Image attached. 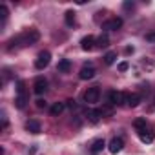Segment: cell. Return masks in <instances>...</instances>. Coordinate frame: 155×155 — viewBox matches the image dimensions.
Segmentation results:
<instances>
[{
    "label": "cell",
    "instance_id": "6da1fadb",
    "mask_svg": "<svg viewBox=\"0 0 155 155\" xmlns=\"http://www.w3.org/2000/svg\"><path fill=\"white\" fill-rule=\"evenodd\" d=\"M38 38H40V33H38V29H35V28H31V29H26L24 33H20V35H17L15 38H11V40H9V46H8V49L11 51L15 46H31V44H35Z\"/></svg>",
    "mask_w": 155,
    "mask_h": 155
},
{
    "label": "cell",
    "instance_id": "7a4b0ae2",
    "mask_svg": "<svg viewBox=\"0 0 155 155\" xmlns=\"http://www.w3.org/2000/svg\"><path fill=\"white\" fill-rule=\"evenodd\" d=\"M99 99H101V90H99L97 86L86 90V93H84V101H86L88 104H95V102H99Z\"/></svg>",
    "mask_w": 155,
    "mask_h": 155
},
{
    "label": "cell",
    "instance_id": "3957f363",
    "mask_svg": "<svg viewBox=\"0 0 155 155\" xmlns=\"http://www.w3.org/2000/svg\"><path fill=\"white\" fill-rule=\"evenodd\" d=\"M49 62H51V53L49 51H40L38 57H37V60H35V68L37 69H44Z\"/></svg>",
    "mask_w": 155,
    "mask_h": 155
},
{
    "label": "cell",
    "instance_id": "277c9868",
    "mask_svg": "<svg viewBox=\"0 0 155 155\" xmlns=\"http://www.w3.org/2000/svg\"><path fill=\"white\" fill-rule=\"evenodd\" d=\"M120 26H122V18L113 17V18H110V20H106L102 24V29H106V31H117Z\"/></svg>",
    "mask_w": 155,
    "mask_h": 155
},
{
    "label": "cell",
    "instance_id": "5b68a950",
    "mask_svg": "<svg viewBox=\"0 0 155 155\" xmlns=\"http://www.w3.org/2000/svg\"><path fill=\"white\" fill-rule=\"evenodd\" d=\"M124 102H126V93H122V91H110V104L120 106Z\"/></svg>",
    "mask_w": 155,
    "mask_h": 155
},
{
    "label": "cell",
    "instance_id": "8992f818",
    "mask_svg": "<svg viewBox=\"0 0 155 155\" xmlns=\"http://www.w3.org/2000/svg\"><path fill=\"white\" fill-rule=\"evenodd\" d=\"M46 90H48V81L42 79V77H38V79L35 81V84H33V91L37 95H42V93H46Z\"/></svg>",
    "mask_w": 155,
    "mask_h": 155
},
{
    "label": "cell",
    "instance_id": "52a82bcc",
    "mask_svg": "<svg viewBox=\"0 0 155 155\" xmlns=\"http://www.w3.org/2000/svg\"><path fill=\"white\" fill-rule=\"evenodd\" d=\"M95 46H97V40H95L93 35H88V37H84V38L81 40V48H82L84 51H91Z\"/></svg>",
    "mask_w": 155,
    "mask_h": 155
},
{
    "label": "cell",
    "instance_id": "ba28073f",
    "mask_svg": "<svg viewBox=\"0 0 155 155\" xmlns=\"http://www.w3.org/2000/svg\"><path fill=\"white\" fill-rule=\"evenodd\" d=\"M122 148H124V140H122V139H117V137H115V139H111V140H110V146H108L110 153L117 155Z\"/></svg>",
    "mask_w": 155,
    "mask_h": 155
},
{
    "label": "cell",
    "instance_id": "9c48e42d",
    "mask_svg": "<svg viewBox=\"0 0 155 155\" xmlns=\"http://www.w3.org/2000/svg\"><path fill=\"white\" fill-rule=\"evenodd\" d=\"M139 102H140V97L137 95V93H126V106L128 108H137L139 106Z\"/></svg>",
    "mask_w": 155,
    "mask_h": 155
},
{
    "label": "cell",
    "instance_id": "30bf717a",
    "mask_svg": "<svg viewBox=\"0 0 155 155\" xmlns=\"http://www.w3.org/2000/svg\"><path fill=\"white\" fill-rule=\"evenodd\" d=\"M79 77H81L82 81H90V79H93V77H95V69H93L91 66H84V68L81 69Z\"/></svg>",
    "mask_w": 155,
    "mask_h": 155
},
{
    "label": "cell",
    "instance_id": "8fae6325",
    "mask_svg": "<svg viewBox=\"0 0 155 155\" xmlns=\"http://www.w3.org/2000/svg\"><path fill=\"white\" fill-rule=\"evenodd\" d=\"M86 117L90 119V122L97 124V122L101 120V117H102V111H101V110H88V111H86Z\"/></svg>",
    "mask_w": 155,
    "mask_h": 155
},
{
    "label": "cell",
    "instance_id": "7c38bea8",
    "mask_svg": "<svg viewBox=\"0 0 155 155\" xmlns=\"http://www.w3.org/2000/svg\"><path fill=\"white\" fill-rule=\"evenodd\" d=\"M139 137H140V140H142V142H146V144L153 142V139H155L153 131H150V130H142V131H139Z\"/></svg>",
    "mask_w": 155,
    "mask_h": 155
},
{
    "label": "cell",
    "instance_id": "4fadbf2b",
    "mask_svg": "<svg viewBox=\"0 0 155 155\" xmlns=\"http://www.w3.org/2000/svg\"><path fill=\"white\" fill-rule=\"evenodd\" d=\"M26 130L29 133H40V122L38 120H28L26 122Z\"/></svg>",
    "mask_w": 155,
    "mask_h": 155
},
{
    "label": "cell",
    "instance_id": "5bb4252c",
    "mask_svg": "<svg viewBox=\"0 0 155 155\" xmlns=\"http://www.w3.org/2000/svg\"><path fill=\"white\" fill-rule=\"evenodd\" d=\"M26 102H28V95H26V93H18L17 99H15V106H17L18 110H22V108L26 106Z\"/></svg>",
    "mask_w": 155,
    "mask_h": 155
},
{
    "label": "cell",
    "instance_id": "9a60e30c",
    "mask_svg": "<svg viewBox=\"0 0 155 155\" xmlns=\"http://www.w3.org/2000/svg\"><path fill=\"white\" fill-rule=\"evenodd\" d=\"M64 108H66V104H64V102H55V104L51 106V110H49V111H51V115H53V117H57V115H60V113L64 111Z\"/></svg>",
    "mask_w": 155,
    "mask_h": 155
},
{
    "label": "cell",
    "instance_id": "2e32d148",
    "mask_svg": "<svg viewBox=\"0 0 155 155\" xmlns=\"http://www.w3.org/2000/svg\"><path fill=\"white\" fill-rule=\"evenodd\" d=\"M104 146H106L104 139H97V140H93V144H91V151H93V153H99V151H102Z\"/></svg>",
    "mask_w": 155,
    "mask_h": 155
},
{
    "label": "cell",
    "instance_id": "e0dca14e",
    "mask_svg": "<svg viewBox=\"0 0 155 155\" xmlns=\"http://www.w3.org/2000/svg\"><path fill=\"white\" fill-rule=\"evenodd\" d=\"M57 68H58V71H62V73H68V71L71 69V62H69L68 58H62V60L58 62V66H57Z\"/></svg>",
    "mask_w": 155,
    "mask_h": 155
},
{
    "label": "cell",
    "instance_id": "ac0fdd59",
    "mask_svg": "<svg viewBox=\"0 0 155 155\" xmlns=\"http://www.w3.org/2000/svg\"><path fill=\"white\" fill-rule=\"evenodd\" d=\"M108 46H110L108 35H101V37L97 38V48H108Z\"/></svg>",
    "mask_w": 155,
    "mask_h": 155
},
{
    "label": "cell",
    "instance_id": "d6986e66",
    "mask_svg": "<svg viewBox=\"0 0 155 155\" xmlns=\"http://www.w3.org/2000/svg\"><path fill=\"white\" fill-rule=\"evenodd\" d=\"M133 126H135L139 131L146 130V119H144V117H139V119H135V120H133Z\"/></svg>",
    "mask_w": 155,
    "mask_h": 155
},
{
    "label": "cell",
    "instance_id": "ffe728a7",
    "mask_svg": "<svg viewBox=\"0 0 155 155\" xmlns=\"http://www.w3.org/2000/svg\"><path fill=\"white\" fill-rule=\"evenodd\" d=\"M115 58H117V53H115V51H110V53H106V57H104V62H106L108 66H111V64L115 62Z\"/></svg>",
    "mask_w": 155,
    "mask_h": 155
},
{
    "label": "cell",
    "instance_id": "44dd1931",
    "mask_svg": "<svg viewBox=\"0 0 155 155\" xmlns=\"http://www.w3.org/2000/svg\"><path fill=\"white\" fill-rule=\"evenodd\" d=\"M64 18H66V24L68 26H73L75 24V13L73 11H66V17Z\"/></svg>",
    "mask_w": 155,
    "mask_h": 155
},
{
    "label": "cell",
    "instance_id": "7402d4cb",
    "mask_svg": "<svg viewBox=\"0 0 155 155\" xmlns=\"http://www.w3.org/2000/svg\"><path fill=\"white\" fill-rule=\"evenodd\" d=\"M18 93H26V82L24 81H18L17 82V95Z\"/></svg>",
    "mask_w": 155,
    "mask_h": 155
},
{
    "label": "cell",
    "instance_id": "603a6c76",
    "mask_svg": "<svg viewBox=\"0 0 155 155\" xmlns=\"http://www.w3.org/2000/svg\"><path fill=\"white\" fill-rule=\"evenodd\" d=\"M8 15H9V11H8V8L2 4V6H0V17H2V20H6V18H8Z\"/></svg>",
    "mask_w": 155,
    "mask_h": 155
},
{
    "label": "cell",
    "instance_id": "cb8c5ba5",
    "mask_svg": "<svg viewBox=\"0 0 155 155\" xmlns=\"http://www.w3.org/2000/svg\"><path fill=\"white\" fill-rule=\"evenodd\" d=\"M48 104H46V101H42V99H38L37 101V108H46Z\"/></svg>",
    "mask_w": 155,
    "mask_h": 155
},
{
    "label": "cell",
    "instance_id": "d4e9b609",
    "mask_svg": "<svg viewBox=\"0 0 155 155\" xmlns=\"http://www.w3.org/2000/svg\"><path fill=\"white\" fill-rule=\"evenodd\" d=\"M66 102H68V104H66L68 108H71V110H73V108H77V104H75V101H73V99H69V101H66Z\"/></svg>",
    "mask_w": 155,
    "mask_h": 155
},
{
    "label": "cell",
    "instance_id": "484cf974",
    "mask_svg": "<svg viewBox=\"0 0 155 155\" xmlns=\"http://www.w3.org/2000/svg\"><path fill=\"white\" fill-rule=\"evenodd\" d=\"M146 40H150V42H155V31H153V33H148V35H146Z\"/></svg>",
    "mask_w": 155,
    "mask_h": 155
},
{
    "label": "cell",
    "instance_id": "4316f807",
    "mask_svg": "<svg viewBox=\"0 0 155 155\" xmlns=\"http://www.w3.org/2000/svg\"><path fill=\"white\" fill-rule=\"evenodd\" d=\"M119 69H120V71H126V69H128V62H120V64H119Z\"/></svg>",
    "mask_w": 155,
    "mask_h": 155
}]
</instances>
